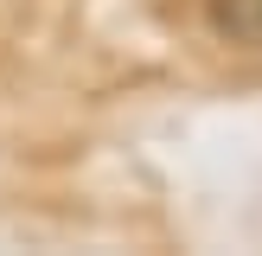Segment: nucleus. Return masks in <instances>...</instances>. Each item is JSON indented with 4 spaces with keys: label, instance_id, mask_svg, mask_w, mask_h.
Segmentation results:
<instances>
[{
    "label": "nucleus",
    "instance_id": "nucleus-1",
    "mask_svg": "<svg viewBox=\"0 0 262 256\" xmlns=\"http://www.w3.org/2000/svg\"><path fill=\"white\" fill-rule=\"evenodd\" d=\"M205 19L224 45L262 51V0H205Z\"/></svg>",
    "mask_w": 262,
    "mask_h": 256
}]
</instances>
